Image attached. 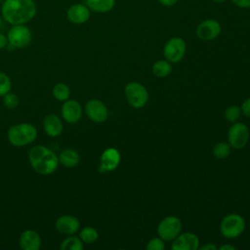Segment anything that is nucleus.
Segmentation results:
<instances>
[{
  "mask_svg": "<svg viewBox=\"0 0 250 250\" xmlns=\"http://www.w3.org/2000/svg\"><path fill=\"white\" fill-rule=\"evenodd\" d=\"M34 0H4L1 5L2 18L10 24H25L36 15Z\"/></svg>",
  "mask_w": 250,
  "mask_h": 250,
  "instance_id": "obj_1",
  "label": "nucleus"
},
{
  "mask_svg": "<svg viewBox=\"0 0 250 250\" xmlns=\"http://www.w3.org/2000/svg\"><path fill=\"white\" fill-rule=\"evenodd\" d=\"M12 82L10 77L4 73L0 72V97H4L11 91Z\"/></svg>",
  "mask_w": 250,
  "mask_h": 250,
  "instance_id": "obj_26",
  "label": "nucleus"
},
{
  "mask_svg": "<svg viewBox=\"0 0 250 250\" xmlns=\"http://www.w3.org/2000/svg\"><path fill=\"white\" fill-rule=\"evenodd\" d=\"M158 2L164 7H172L177 4L178 0H158Z\"/></svg>",
  "mask_w": 250,
  "mask_h": 250,
  "instance_id": "obj_33",
  "label": "nucleus"
},
{
  "mask_svg": "<svg viewBox=\"0 0 250 250\" xmlns=\"http://www.w3.org/2000/svg\"><path fill=\"white\" fill-rule=\"evenodd\" d=\"M172 71V66L170 64V62L168 61H157L156 62H154V64L152 65V72L155 76L157 77H166L167 75H169Z\"/></svg>",
  "mask_w": 250,
  "mask_h": 250,
  "instance_id": "obj_21",
  "label": "nucleus"
},
{
  "mask_svg": "<svg viewBox=\"0 0 250 250\" xmlns=\"http://www.w3.org/2000/svg\"><path fill=\"white\" fill-rule=\"evenodd\" d=\"M2 23H3V22H2V18L0 17V28L2 27Z\"/></svg>",
  "mask_w": 250,
  "mask_h": 250,
  "instance_id": "obj_37",
  "label": "nucleus"
},
{
  "mask_svg": "<svg viewBox=\"0 0 250 250\" xmlns=\"http://www.w3.org/2000/svg\"><path fill=\"white\" fill-rule=\"evenodd\" d=\"M213 2H215V3H225V2H227L228 0H212Z\"/></svg>",
  "mask_w": 250,
  "mask_h": 250,
  "instance_id": "obj_36",
  "label": "nucleus"
},
{
  "mask_svg": "<svg viewBox=\"0 0 250 250\" xmlns=\"http://www.w3.org/2000/svg\"><path fill=\"white\" fill-rule=\"evenodd\" d=\"M43 128L45 133L53 138L60 136L62 133L63 125L62 119L56 114H48L43 121Z\"/></svg>",
  "mask_w": 250,
  "mask_h": 250,
  "instance_id": "obj_18",
  "label": "nucleus"
},
{
  "mask_svg": "<svg viewBox=\"0 0 250 250\" xmlns=\"http://www.w3.org/2000/svg\"><path fill=\"white\" fill-rule=\"evenodd\" d=\"M55 227L59 232L71 235L78 231L80 228V222L76 217L72 215H62L56 220Z\"/></svg>",
  "mask_w": 250,
  "mask_h": 250,
  "instance_id": "obj_14",
  "label": "nucleus"
},
{
  "mask_svg": "<svg viewBox=\"0 0 250 250\" xmlns=\"http://www.w3.org/2000/svg\"><path fill=\"white\" fill-rule=\"evenodd\" d=\"M165 245L163 242L162 238H158V237H154L152 239H150L146 245V249L147 250H164Z\"/></svg>",
  "mask_w": 250,
  "mask_h": 250,
  "instance_id": "obj_29",
  "label": "nucleus"
},
{
  "mask_svg": "<svg viewBox=\"0 0 250 250\" xmlns=\"http://www.w3.org/2000/svg\"><path fill=\"white\" fill-rule=\"evenodd\" d=\"M28 160L33 170L40 175L53 174L59 165V158L53 150L45 146H34L28 153Z\"/></svg>",
  "mask_w": 250,
  "mask_h": 250,
  "instance_id": "obj_2",
  "label": "nucleus"
},
{
  "mask_svg": "<svg viewBox=\"0 0 250 250\" xmlns=\"http://www.w3.org/2000/svg\"><path fill=\"white\" fill-rule=\"evenodd\" d=\"M91 10L86 4L74 3L68 7L66 11L67 20L74 24H82L89 21Z\"/></svg>",
  "mask_w": 250,
  "mask_h": 250,
  "instance_id": "obj_12",
  "label": "nucleus"
},
{
  "mask_svg": "<svg viewBox=\"0 0 250 250\" xmlns=\"http://www.w3.org/2000/svg\"><path fill=\"white\" fill-rule=\"evenodd\" d=\"M249 140V130L247 126L241 122L234 123L229 130L228 141L231 147L239 149L246 146Z\"/></svg>",
  "mask_w": 250,
  "mask_h": 250,
  "instance_id": "obj_10",
  "label": "nucleus"
},
{
  "mask_svg": "<svg viewBox=\"0 0 250 250\" xmlns=\"http://www.w3.org/2000/svg\"><path fill=\"white\" fill-rule=\"evenodd\" d=\"M181 229L182 223L180 219L175 216H168L159 223L157 233L163 240H173L180 234Z\"/></svg>",
  "mask_w": 250,
  "mask_h": 250,
  "instance_id": "obj_8",
  "label": "nucleus"
},
{
  "mask_svg": "<svg viewBox=\"0 0 250 250\" xmlns=\"http://www.w3.org/2000/svg\"><path fill=\"white\" fill-rule=\"evenodd\" d=\"M230 152V146L228 143L221 142L218 143L213 148V154L218 159H225L229 156Z\"/></svg>",
  "mask_w": 250,
  "mask_h": 250,
  "instance_id": "obj_25",
  "label": "nucleus"
},
{
  "mask_svg": "<svg viewBox=\"0 0 250 250\" xmlns=\"http://www.w3.org/2000/svg\"><path fill=\"white\" fill-rule=\"evenodd\" d=\"M199 249H200V250H216L217 247H216L214 244L209 243V244H205V245L199 247Z\"/></svg>",
  "mask_w": 250,
  "mask_h": 250,
  "instance_id": "obj_34",
  "label": "nucleus"
},
{
  "mask_svg": "<svg viewBox=\"0 0 250 250\" xmlns=\"http://www.w3.org/2000/svg\"><path fill=\"white\" fill-rule=\"evenodd\" d=\"M125 96L129 104L135 108L143 107L148 100L146 89L138 82H131L126 85Z\"/></svg>",
  "mask_w": 250,
  "mask_h": 250,
  "instance_id": "obj_6",
  "label": "nucleus"
},
{
  "mask_svg": "<svg viewBox=\"0 0 250 250\" xmlns=\"http://www.w3.org/2000/svg\"><path fill=\"white\" fill-rule=\"evenodd\" d=\"M234 6L242 9L250 8V0H231Z\"/></svg>",
  "mask_w": 250,
  "mask_h": 250,
  "instance_id": "obj_30",
  "label": "nucleus"
},
{
  "mask_svg": "<svg viewBox=\"0 0 250 250\" xmlns=\"http://www.w3.org/2000/svg\"><path fill=\"white\" fill-rule=\"evenodd\" d=\"M222 31L220 22L215 19H206L198 23L195 29L196 36L203 41L216 39Z\"/></svg>",
  "mask_w": 250,
  "mask_h": 250,
  "instance_id": "obj_9",
  "label": "nucleus"
},
{
  "mask_svg": "<svg viewBox=\"0 0 250 250\" xmlns=\"http://www.w3.org/2000/svg\"><path fill=\"white\" fill-rule=\"evenodd\" d=\"M59 163L62 164L64 167H74L76 166L80 161L79 153L74 150L73 148H65L58 156Z\"/></svg>",
  "mask_w": 250,
  "mask_h": 250,
  "instance_id": "obj_19",
  "label": "nucleus"
},
{
  "mask_svg": "<svg viewBox=\"0 0 250 250\" xmlns=\"http://www.w3.org/2000/svg\"><path fill=\"white\" fill-rule=\"evenodd\" d=\"M8 46V38L6 35L0 32V50L4 49Z\"/></svg>",
  "mask_w": 250,
  "mask_h": 250,
  "instance_id": "obj_32",
  "label": "nucleus"
},
{
  "mask_svg": "<svg viewBox=\"0 0 250 250\" xmlns=\"http://www.w3.org/2000/svg\"><path fill=\"white\" fill-rule=\"evenodd\" d=\"M85 112L89 119L97 123L105 121L108 116V110L106 106L103 102L97 99H92L87 102L85 105Z\"/></svg>",
  "mask_w": 250,
  "mask_h": 250,
  "instance_id": "obj_11",
  "label": "nucleus"
},
{
  "mask_svg": "<svg viewBox=\"0 0 250 250\" xmlns=\"http://www.w3.org/2000/svg\"><path fill=\"white\" fill-rule=\"evenodd\" d=\"M62 117L67 123H76L82 116V107L75 100H66L63 102L61 109Z\"/></svg>",
  "mask_w": 250,
  "mask_h": 250,
  "instance_id": "obj_13",
  "label": "nucleus"
},
{
  "mask_svg": "<svg viewBox=\"0 0 250 250\" xmlns=\"http://www.w3.org/2000/svg\"><path fill=\"white\" fill-rule=\"evenodd\" d=\"M186 42L181 37H172L163 48V55L169 62H179L186 54Z\"/></svg>",
  "mask_w": 250,
  "mask_h": 250,
  "instance_id": "obj_7",
  "label": "nucleus"
},
{
  "mask_svg": "<svg viewBox=\"0 0 250 250\" xmlns=\"http://www.w3.org/2000/svg\"><path fill=\"white\" fill-rule=\"evenodd\" d=\"M86 5L91 12L104 14L113 9L115 0H86Z\"/></svg>",
  "mask_w": 250,
  "mask_h": 250,
  "instance_id": "obj_20",
  "label": "nucleus"
},
{
  "mask_svg": "<svg viewBox=\"0 0 250 250\" xmlns=\"http://www.w3.org/2000/svg\"><path fill=\"white\" fill-rule=\"evenodd\" d=\"M19 243L23 250H38L41 246V238L37 231L26 229L21 233Z\"/></svg>",
  "mask_w": 250,
  "mask_h": 250,
  "instance_id": "obj_17",
  "label": "nucleus"
},
{
  "mask_svg": "<svg viewBox=\"0 0 250 250\" xmlns=\"http://www.w3.org/2000/svg\"><path fill=\"white\" fill-rule=\"evenodd\" d=\"M245 229L244 219L237 214H229L226 216L220 225V230L226 238H235L239 236Z\"/></svg>",
  "mask_w": 250,
  "mask_h": 250,
  "instance_id": "obj_4",
  "label": "nucleus"
},
{
  "mask_svg": "<svg viewBox=\"0 0 250 250\" xmlns=\"http://www.w3.org/2000/svg\"><path fill=\"white\" fill-rule=\"evenodd\" d=\"M99 237V233L96 229L92 227H85L79 232V238L83 243L91 244L94 243Z\"/></svg>",
  "mask_w": 250,
  "mask_h": 250,
  "instance_id": "obj_24",
  "label": "nucleus"
},
{
  "mask_svg": "<svg viewBox=\"0 0 250 250\" xmlns=\"http://www.w3.org/2000/svg\"><path fill=\"white\" fill-rule=\"evenodd\" d=\"M52 93L56 100H58L60 102H64L69 99L70 89L64 83H58L54 86Z\"/></svg>",
  "mask_w": 250,
  "mask_h": 250,
  "instance_id": "obj_22",
  "label": "nucleus"
},
{
  "mask_svg": "<svg viewBox=\"0 0 250 250\" xmlns=\"http://www.w3.org/2000/svg\"><path fill=\"white\" fill-rule=\"evenodd\" d=\"M240 109H241L242 113H243L245 116H247V117L250 118V98H249L248 100H246V101L242 104Z\"/></svg>",
  "mask_w": 250,
  "mask_h": 250,
  "instance_id": "obj_31",
  "label": "nucleus"
},
{
  "mask_svg": "<svg viewBox=\"0 0 250 250\" xmlns=\"http://www.w3.org/2000/svg\"><path fill=\"white\" fill-rule=\"evenodd\" d=\"M0 1H4V0H0Z\"/></svg>",
  "mask_w": 250,
  "mask_h": 250,
  "instance_id": "obj_38",
  "label": "nucleus"
},
{
  "mask_svg": "<svg viewBox=\"0 0 250 250\" xmlns=\"http://www.w3.org/2000/svg\"><path fill=\"white\" fill-rule=\"evenodd\" d=\"M171 247L173 250H196L199 247V239L191 232L180 233L173 239Z\"/></svg>",
  "mask_w": 250,
  "mask_h": 250,
  "instance_id": "obj_15",
  "label": "nucleus"
},
{
  "mask_svg": "<svg viewBox=\"0 0 250 250\" xmlns=\"http://www.w3.org/2000/svg\"><path fill=\"white\" fill-rule=\"evenodd\" d=\"M240 111H241V109H240L238 106H236V105L229 106V107L226 109L225 117H226V119H227L229 122H234V121H236V120L239 118Z\"/></svg>",
  "mask_w": 250,
  "mask_h": 250,
  "instance_id": "obj_28",
  "label": "nucleus"
},
{
  "mask_svg": "<svg viewBox=\"0 0 250 250\" xmlns=\"http://www.w3.org/2000/svg\"><path fill=\"white\" fill-rule=\"evenodd\" d=\"M60 249L61 250H82L83 242L79 237L70 235L61 243Z\"/></svg>",
  "mask_w": 250,
  "mask_h": 250,
  "instance_id": "obj_23",
  "label": "nucleus"
},
{
  "mask_svg": "<svg viewBox=\"0 0 250 250\" xmlns=\"http://www.w3.org/2000/svg\"><path fill=\"white\" fill-rule=\"evenodd\" d=\"M220 250H235V248L229 244H226V245H222L220 248Z\"/></svg>",
  "mask_w": 250,
  "mask_h": 250,
  "instance_id": "obj_35",
  "label": "nucleus"
},
{
  "mask_svg": "<svg viewBox=\"0 0 250 250\" xmlns=\"http://www.w3.org/2000/svg\"><path fill=\"white\" fill-rule=\"evenodd\" d=\"M7 38L9 45L13 46L15 49H21L29 45L32 34L31 30L25 24H16L12 25L9 29Z\"/></svg>",
  "mask_w": 250,
  "mask_h": 250,
  "instance_id": "obj_5",
  "label": "nucleus"
},
{
  "mask_svg": "<svg viewBox=\"0 0 250 250\" xmlns=\"http://www.w3.org/2000/svg\"><path fill=\"white\" fill-rule=\"evenodd\" d=\"M37 137L36 128L30 123H20L13 125L7 132V138L14 146H24L35 141Z\"/></svg>",
  "mask_w": 250,
  "mask_h": 250,
  "instance_id": "obj_3",
  "label": "nucleus"
},
{
  "mask_svg": "<svg viewBox=\"0 0 250 250\" xmlns=\"http://www.w3.org/2000/svg\"><path fill=\"white\" fill-rule=\"evenodd\" d=\"M120 162V154L116 148H106L101 155V163L99 171L102 173L113 171Z\"/></svg>",
  "mask_w": 250,
  "mask_h": 250,
  "instance_id": "obj_16",
  "label": "nucleus"
},
{
  "mask_svg": "<svg viewBox=\"0 0 250 250\" xmlns=\"http://www.w3.org/2000/svg\"><path fill=\"white\" fill-rule=\"evenodd\" d=\"M3 98H4L3 99V104H4V105L7 108L14 109V108H16L18 106L20 101H19V97L16 94L9 92Z\"/></svg>",
  "mask_w": 250,
  "mask_h": 250,
  "instance_id": "obj_27",
  "label": "nucleus"
}]
</instances>
